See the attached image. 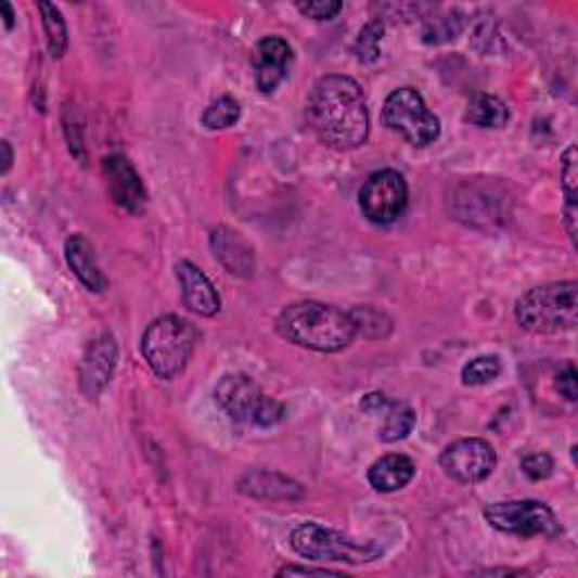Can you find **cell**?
<instances>
[{
  "mask_svg": "<svg viewBox=\"0 0 578 578\" xmlns=\"http://www.w3.org/2000/svg\"><path fill=\"white\" fill-rule=\"evenodd\" d=\"M308 123L327 147L346 152L364 145L371 118L362 87L346 75L321 77L308 100Z\"/></svg>",
  "mask_w": 578,
  "mask_h": 578,
  "instance_id": "6da1fadb",
  "label": "cell"
},
{
  "mask_svg": "<svg viewBox=\"0 0 578 578\" xmlns=\"http://www.w3.org/2000/svg\"><path fill=\"white\" fill-rule=\"evenodd\" d=\"M277 330L290 344L317 352H339L357 337L350 312L319 300L292 303L279 314Z\"/></svg>",
  "mask_w": 578,
  "mask_h": 578,
  "instance_id": "7a4b0ae2",
  "label": "cell"
},
{
  "mask_svg": "<svg viewBox=\"0 0 578 578\" xmlns=\"http://www.w3.org/2000/svg\"><path fill=\"white\" fill-rule=\"evenodd\" d=\"M517 323L534 335L571 333L578 323V283H547L515 303Z\"/></svg>",
  "mask_w": 578,
  "mask_h": 578,
  "instance_id": "3957f363",
  "label": "cell"
},
{
  "mask_svg": "<svg viewBox=\"0 0 578 578\" xmlns=\"http://www.w3.org/2000/svg\"><path fill=\"white\" fill-rule=\"evenodd\" d=\"M197 327L177 314H165L152 321L143 335V357L160 380L181 375L197 346Z\"/></svg>",
  "mask_w": 578,
  "mask_h": 578,
  "instance_id": "277c9868",
  "label": "cell"
},
{
  "mask_svg": "<svg viewBox=\"0 0 578 578\" xmlns=\"http://www.w3.org/2000/svg\"><path fill=\"white\" fill-rule=\"evenodd\" d=\"M292 549L306 561L314 563H344L364 565L382 556V547L375 542H360L317 522H303L292 531Z\"/></svg>",
  "mask_w": 578,
  "mask_h": 578,
  "instance_id": "5b68a950",
  "label": "cell"
},
{
  "mask_svg": "<svg viewBox=\"0 0 578 578\" xmlns=\"http://www.w3.org/2000/svg\"><path fill=\"white\" fill-rule=\"evenodd\" d=\"M215 402L224 414L242 425L273 427L285 416V407L262 394L258 384L244 373H229L217 382Z\"/></svg>",
  "mask_w": 578,
  "mask_h": 578,
  "instance_id": "8992f818",
  "label": "cell"
},
{
  "mask_svg": "<svg viewBox=\"0 0 578 578\" xmlns=\"http://www.w3.org/2000/svg\"><path fill=\"white\" fill-rule=\"evenodd\" d=\"M382 123L414 147H427L440 136V120L429 112L416 89H396L382 108Z\"/></svg>",
  "mask_w": 578,
  "mask_h": 578,
  "instance_id": "52a82bcc",
  "label": "cell"
},
{
  "mask_svg": "<svg viewBox=\"0 0 578 578\" xmlns=\"http://www.w3.org/2000/svg\"><path fill=\"white\" fill-rule=\"evenodd\" d=\"M484 517L494 531L519 538H552L561 531L554 511L536 500L494 502L484 509Z\"/></svg>",
  "mask_w": 578,
  "mask_h": 578,
  "instance_id": "ba28073f",
  "label": "cell"
},
{
  "mask_svg": "<svg viewBox=\"0 0 578 578\" xmlns=\"http://www.w3.org/2000/svg\"><path fill=\"white\" fill-rule=\"evenodd\" d=\"M409 204V188L400 172L380 170L360 190V208L371 224L387 227L398 222Z\"/></svg>",
  "mask_w": 578,
  "mask_h": 578,
  "instance_id": "9c48e42d",
  "label": "cell"
},
{
  "mask_svg": "<svg viewBox=\"0 0 578 578\" xmlns=\"http://www.w3.org/2000/svg\"><path fill=\"white\" fill-rule=\"evenodd\" d=\"M444 473L459 484H479L498 467V452L484 438H459L438 459Z\"/></svg>",
  "mask_w": 578,
  "mask_h": 578,
  "instance_id": "30bf717a",
  "label": "cell"
},
{
  "mask_svg": "<svg viewBox=\"0 0 578 578\" xmlns=\"http://www.w3.org/2000/svg\"><path fill=\"white\" fill-rule=\"evenodd\" d=\"M118 367V344L112 333L98 335L79 364V391L89 400H95L114 380Z\"/></svg>",
  "mask_w": 578,
  "mask_h": 578,
  "instance_id": "8fae6325",
  "label": "cell"
},
{
  "mask_svg": "<svg viewBox=\"0 0 578 578\" xmlns=\"http://www.w3.org/2000/svg\"><path fill=\"white\" fill-rule=\"evenodd\" d=\"M102 170L106 179V190H108V195H112L114 204L127 213L139 215L147 204V190L139 172L133 170L129 158L120 154L106 156L102 160Z\"/></svg>",
  "mask_w": 578,
  "mask_h": 578,
  "instance_id": "7c38bea8",
  "label": "cell"
},
{
  "mask_svg": "<svg viewBox=\"0 0 578 578\" xmlns=\"http://www.w3.org/2000/svg\"><path fill=\"white\" fill-rule=\"evenodd\" d=\"M210 252L231 277L249 279L256 271V252L237 231L229 227H217L210 231Z\"/></svg>",
  "mask_w": 578,
  "mask_h": 578,
  "instance_id": "4fadbf2b",
  "label": "cell"
},
{
  "mask_svg": "<svg viewBox=\"0 0 578 578\" xmlns=\"http://www.w3.org/2000/svg\"><path fill=\"white\" fill-rule=\"evenodd\" d=\"M292 62V48L283 37H265L258 41L252 66L256 73V85L262 93H273L287 75Z\"/></svg>",
  "mask_w": 578,
  "mask_h": 578,
  "instance_id": "5bb4252c",
  "label": "cell"
},
{
  "mask_svg": "<svg viewBox=\"0 0 578 578\" xmlns=\"http://www.w3.org/2000/svg\"><path fill=\"white\" fill-rule=\"evenodd\" d=\"M175 269L185 308L200 317H215L222 308V300H219V294L206 273L190 260L177 262Z\"/></svg>",
  "mask_w": 578,
  "mask_h": 578,
  "instance_id": "9a60e30c",
  "label": "cell"
},
{
  "mask_svg": "<svg viewBox=\"0 0 578 578\" xmlns=\"http://www.w3.org/2000/svg\"><path fill=\"white\" fill-rule=\"evenodd\" d=\"M237 490L246 498L256 500H273V502H294L303 498V486L294 479L271 473V471H249L237 479Z\"/></svg>",
  "mask_w": 578,
  "mask_h": 578,
  "instance_id": "2e32d148",
  "label": "cell"
},
{
  "mask_svg": "<svg viewBox=\"0 0 578 578\" xmlns=\"http://www.w3.org/2000/svg\"><path fill=\"white\" fill-rule=\"evenodd\" d=\"M64 254H66V262H68L70 271L89 292L102 294L108 287V281L104 279V273L95 260L93 246L85 235H70L66 240Z\"/></svg>",
  "mask_w": 578,
  "mask_h": 578,
  "instance_id": "e0dca14e",
  "label": "cell"
},
{
  "mask_svg": "<svg viewBox=\"0 0 578 578\" xmlns=\"http://www.w3.org/2000/svg\"><path fill=\"white\" fill-rule=\"evenodd\" d=\"M416 475V463L404 454H387L369 467V484L377 492L402 490Z\"/></svg>",
  "mask_w": 578,
  "mask_h": 578,
  "instance_id": "ac0fdd59",
  "label": "cell"
},
{
  "mask_svg": "<svg viewBox=\"0 0 578 578\" xmlns=\"http://www.w3.org/2000/svg\"><path fill=\"white\" fill-rule=\"evenodd\" d=\"M463 118L465 123H471L475 127L500 129L509 123L511 114H509V106L500 98L488 95V93H477L471 102H467Z\"/></svg>",
  "mask_w": 578,
  "mask_h": 578,
  "instance_id": "d6986e66",
  "label": "cell"
},
{
  "mask_svg": "<svg viewBox=\"0 0 578 578\" xmlns=\"http://www.w3.org/2000/svg\"><path fill=\"white\" fill-rule=\"evenodd\" d=\"M416 427V414L414 409L404 402L391 400L389 409L382 414V425H380V440L384 444H396L411 434V429Z\"/></svg>",
  "mask_w": 578,
  "mask_h": 578,
  "instance_id": "ffe728a7",
  "label": "cell"
},
{
  "mask_svg": "<svg viewBox=\"0 0 578 578\" xmlns=\"http://www.w3.org/2000/svg\"><path fill=\"white\" fill-rule=\"evenodd\" d=\"M39 12L43 18V33L48 41V50L52 54V60H62L64 52L68 48V30H66V21L60 12L57 5L52 3H39Z\"/></svg>",
  "mask_w": 578,
  "mask_h": 578,
  "instance_id": "44dd1931",
  "label": "cell"
},
{
  "mask_svg": "<svg viewBox=\"0 0 578 578\" xmlns=\"http://www.w3.org/2000/svg\"><path fill=\"white\" fill-rule=\"evenodd\" d=\"M350 317H352L357 335H364L367 339H384V337H389L394 330V321L382 310L371 308V306L350 310Z\"/></svg>",
  "mask_w": 578,
  "mask_h": 578,
  "instance_id": "7402d4cb",
  "label": "cell"
},
{
  "mask_svg": "<svg viewBox=\"0 0 578 578\" xmlns=\"http://www.w3.org/2000/svg\"><path fill=\"white\" fill-rule=\"evenodd\" d=\"M382 37H384V25L382 21H369L364 27L360 37L355 39V46H352V52L357 62L362 64H375L380 60V48H382Z\"/></svg>",
  "mask_w": 578,
  "mask_h": 578,
  "instance_id": "603a6c76",
  "label": "cell"
},
{
  "mask_svg": "<svg viewBox=\"0 0 578 578\" xmlns=\"http://www.w3.org/2000/svg\"><path fill=\"white\" fill-rule=\"evenodd\" d=\"M502 373V364L498 355H481L475 360L467 362L461 371V380L467 387H479V384H488Z\"/></svg>",
  "mask_w": 578,
  "mask_h": 578,
  "instance_id": "cb8c5ba5",
  "label": "cell"
},
{
  "mask_svg": "<svg viewBox=\"0 0 578 578\" xmlns=\"http://www.w3.org/2000/svg\"><path fill=\"white\" fill-rule=\"evenodd\" d=\"M237 120H240V104H237L233 98H229V95L219 98V100H215L213 104H208V106H206V112H204V116H202L204 127L210 129V131L229 129V127H233Z\"/></svg>",
  "mask_w": 578,
  "mask_h": 578,
  "instance_id": "d4e9b609",
  "label": "cell"
},
{
  "mask_svg": "<svg viewBox=\"0 0 578 578\" xmlns=\"http://www.w3.org/2000/svg\"><path fill=\"white\" fill-rule=\"evenodd\" d=\"M463 27V18L448 14V16H438V18H429L423 27V41L425 43H444L454 39Z\"/></svg>",
  "mask_w": 578,
  "mask_h": 578,
  "instance_id": "484cf974",
  "label": "cell"
},
{
  "mask_svg": "<svg viewBox=\"0 0 578 578\" xmlns=\"http://www.w3.org/2000/svg\"><path fill=\"white\" fill-rule=\"evenodd\" d=\"M339 0H300L296 3V10L312 21H330L342 12Z\"/></svg>",
  "mask_w": 578,
  "mask_h": 578,
  "instance_id": "4316f807",
  "label": "cell"
},
{
  "mask_svg": "<svg viewBox=\"0 0 578 578\" xmlns=\"http://www.w3.org/2000/svg\"><path fill=\"white\" fill-rule=\"evenodd\" d=\"M561 183L565 200H576L578 195V168H576V145H569L561 156Z\"/></svg>",
  "mask_w": 578,
  "mask_h": 578,
  "instance_id": "83f0119b",
  "label": "cell"
},
{
  "mask_svg": "<svg viewBox=\"0 0 578 578\" xmlns=\"http://www.w3.org/2000/svg\"><path fill=\"white\" fill-rule=\"evenodd\" d=\"M522 473H525L531 481H542L547 477H552L554 459L544 452L529 454V457L522 459Z\"/></svg>",
  "mask_w": 578,
  "mask_h": 578,
  "instance_id": "f1b7e54d",
  "label": "cell"
},
{
  "mask_svg": "<svg viewBox=\"0 0 578 578\" xmlns=\"http://www.w3.org/2000/svg\"><path fill=\"white\" fill-rule=\"evenodd\" d=\"M556 391H558L565 400H569V402L576 400V369H574L571 364H567V367L556 375Z\"/></svg>",
  "mask_w": 578,
  "mask_h": 578,
  "instance_id": "f546056e",
  "label": "cell"
},
{
  "mask_svg": "<svg viewBox=\"0 0 578 578\" xmlns=\"http://www.w3.org/2000/svg\"><path fill=\"white\" fill-rule=\"evenodd\" d=\"M389 404H391V400L387 396H384V394H377V391L367 394L362 398V402H360L362 411H364V414H369V416H382L384 411L389 409Z\"/></svg>",
  "mask_w": 578,
  "mask_h": 578,
  "instance_id": "4dcf8cb0",
  "label": "cell"
},
{
  "mask_svg": "<svg viewBox=\"0 0 578 578\" xmlns=\"http://www.w3.org/2000/svg\"><path fill=\"white\" fill-rule=\"evenodd\" d=\"M277 576H344L342 571H335V569H327V567H298V565H287V567H281L277 571Z\"/></svg>",
  "mask_w": 578,
  "mask_h": 578,
  "instance_id": "1f68e13d",
  "label": "cell"
},
{
  "mask_svg": "<svg viewBox=\"0 0 578 578\" xmlns=\"http://www.w3.org/2000/svg\"><path fill=\"white\" fill-rule=\"evenodd\" d=\"M0 150H3V175H8L10 168H12V163H14V154H12V147H10L8 141H3Z\"/></svg>",
  "mask_w": 578,
  "mask_h": 578,
  "instance_id": "d6a6232c",
  "label": "cell"
},
{
  "mask_svg": "<svg viewBox=\"0 0 578 578\" xmlns=\"http://www.w3.org/2000/svg\"><path fill=\"white\" fill-rule=\"evenodd\" d=\"M3 18H5V27H8V30H14L16 16H14V8H12L10 3H3Z\"/></svg>",
  "mask_w": 578,
  "mask_h": 578,
  "instance_id": "836d02e7",
  "label": "cell"
}]
</instances>
